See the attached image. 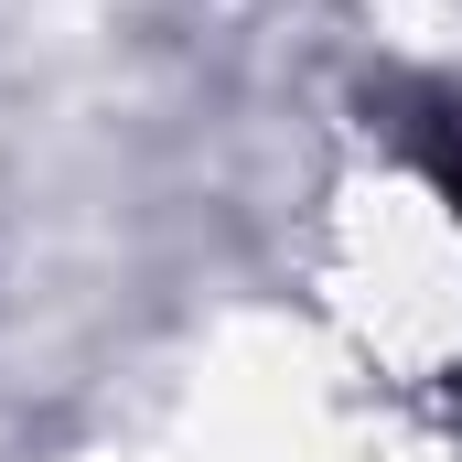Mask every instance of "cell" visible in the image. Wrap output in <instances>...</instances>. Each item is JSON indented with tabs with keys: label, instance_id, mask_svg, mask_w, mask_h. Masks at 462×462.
<instances>
[{
	"label": "cell",
	"instance_id": "1",
	"mask_svg": "<svg viewBox=\"0 0 462 462\" xmlns=\"http://www.w3.org/2000/svg\"><path fill=\"white\" fill-rule=\"evenodd\" d=\"M409 151L430 162V183L452 194V216H462V108H430V118H409Z\"/></svg>",
	"mask_w": 462,
	"mask_h": 462
}]
</instances>
